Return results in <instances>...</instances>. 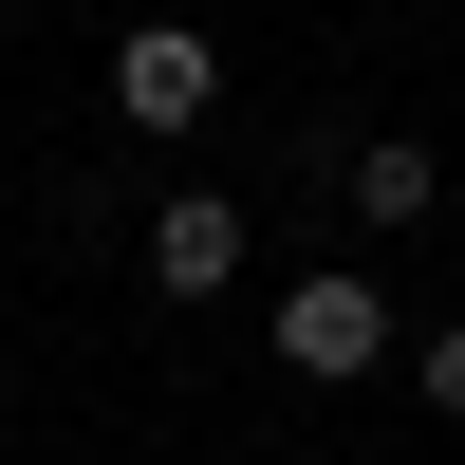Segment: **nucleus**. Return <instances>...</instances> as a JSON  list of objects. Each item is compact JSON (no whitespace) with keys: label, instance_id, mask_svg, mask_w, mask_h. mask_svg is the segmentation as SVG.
I'll list each match as a JSON object with an SVG mask.
<instances>
[{"label":"nucleus","instance_id":"2","mask_svg":"<svg viewBox=\"0 0 465 465\" xmlns=\"http://www.w3.org/2000/svg\"><path fill=\"white\" fill-rule=\"evenodd\" d=\"M112 112H131V131H205L223 112V37L205 19H131L112 37Z\"/></svg>","mask_w":465,"mask_h":465},{"label":"nucleus","instance_id":"4","mask_svg":"<svg viewBox=\"0 0 465 465\" xmlns=\"http://www.w3.org/2000/svg\"><path fill=\"white\" fill-rule=\"evenodd\" d=\"M429 205H447V168H429L410 131H372V149H354V223H372V242H410Z\"/></svg>","mask_w":465,"mask_h":465},{"label":"nucleus","instance_id":"5","mask_svg":"<svg viewBox=\"0 0 465 465\" xmlns=\"http://www.w3.org/2000/svg\"><path fill=\"white\" fill-rule=\"evenodd\" d=\"M410 391H429V410H465V317H447V335H410Z\"/></svg>","mask_w":465,"mask_h":465},{"label":"nucleus","instance_id":"3","mask_svg":"<svg viewBox=\"0 0 465 465\" xmlns=\"http://www.w3.org/2000/svg\"><path fill=\"white\" fill-rule=\"evenodd\" d=\"M242 205H223V186H168V223H149V298H168V317H186V298H223V280H242Z\"/></svg>","mask_w":465,"mask_h":465},{"label":"nucleus","instance_id":"1","mask_svg":"<svg viewBox=\"0 0 465 465\" xmlns=\"http://www.w3.org/2000/svg\"><path fill=\"white\" fill-rule=\"evenodd\" d=\"M261 335H280V372H298V391H354V372H391V354H410L372 261H298V280L261 298Z\"/></svg>","mask_w":465,"mask_h":465}]
</instances>
